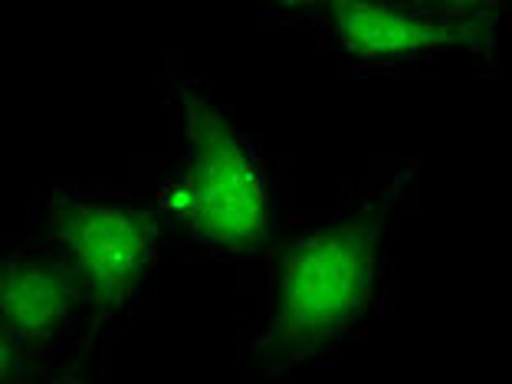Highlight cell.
<instances>
[{
    "instance_id": "6da1fadb",
    "label": "cell",
    "mask_w": 512,
    "mask_h": 384,
    "mask_svg": "<svg viewBox=\"0 0 512 384\" xmlns=\"http://www.w3.org/2000/svg\"><path fill=\"white\" fill-rule=\"evenodd\" d=\"M421 161H381L342 201L293 230L273 253L263 316L240 345L256 384L286 378L375 316L384 293L391 227L404 211Z\"/></svg>"
},
{
    "instance_id": "7a4b0ae2",
    "label": "cell",
    "mask_w": 512,
    "mask_h": 384,
    "mask_svg": "<svg viewBox=\"0 0 512 384\" xmlns=\"http://www.w3.org/2000/svg\"><path fill=\"white\" fill-rule=\"evenodd\" d=\"M276 181L260 142L197 83H181L155 197L168 234L214 263H247L276 240Z\"/></svg>"
},
{
    "instance_id": "3957f363",
    "label": "cell",
    "mask_w": 512,
    "mask_h": 384,
    "mask_svg": "<svg viewBox=\"0 0 512 384\" xmlns=\"http://www.w3.org/2000/svg\"><path fill=\"white\" fill-rule=\"evenodd\" d=\"M506 7L490 0H375V4H276L266 17L302 23L339 56L345 73L394 76L450 53L490 56Z\"/></svg>"
},
{
    "instance_id": "277c9868",
    "label": "cell",
    "mask_w": 512,
    "mask_h": 384,
    "mask_svg": "<svg viewBox=\"0 0 512 384\" xmlns=\"http://www.w3.org/2000/svg\"><path fill=\"white\" fill-rule=\"evenodd\" d=\"M165 224L155 201L115 188H56L46 201V243L76 279L92 332L142 306L161 263Z\"/></svg>"
},
{
    "instance_id": "5b68a950",
    "label": "cell",
    "mask_w": 512,
    "mask_h": 384,
    "mask_svg": "<svg viewBox=\"0 0 512 384\" xmlns=\"http://www.w3.org/2000/svg\"><path fill=\"white\" fill-rule=\"evenodd\" d=\"M0 329L40 362L92 332L86 299L50 243H14L0 256Z\"/></svg>"
},
{
    "instance_id": "8992f818",
    "label": "cell",
    "mask_w": 512,
    "mask_h": 384,
    "mask_svg": "<svg viewBox=\"0 0 512 384\" xmlns=\"http://www.w3.org/2000/svg\"><path fill=\"white\" fill-rule=\"evenodd\" d=\"M40 358L23 348L7 329H0V384H27L37 371Z\"/></svg>"
},
{
    "instance_id": "52a82bcc",
    "label": "cell",
    "mask_w": 512,
    "mask_h": 384,
    "mask_svg": "<svg viewBox=\"0 0 512 384\" xmlns=\"http://www.w3.org/2000/svg\"><path fill=\"white\" fill-rule=\"evenodd\" d=\"M27 384H89L86 378H79V375H50V371H40V375H33Z\"/></svg>"
}]
</instances>
